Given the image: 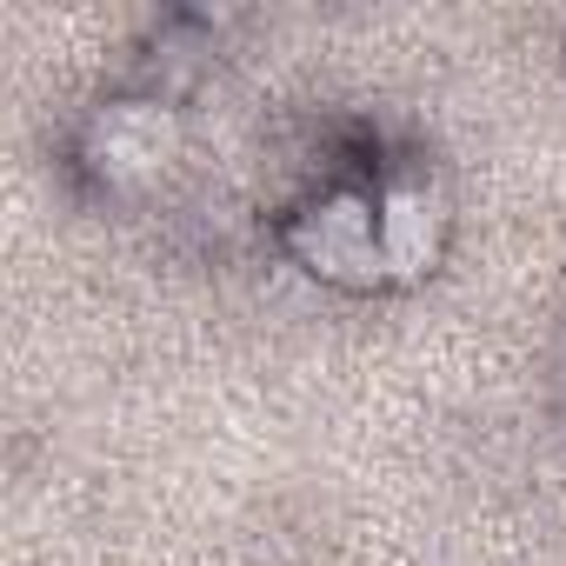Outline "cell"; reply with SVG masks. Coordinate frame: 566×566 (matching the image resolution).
<instances>
[{"label":"cell","instance_id":"3","mask_svg":"<svg viewBox=\"0 0 566 566\" xmlns=\"http://www.w3.org/2000/svg\"><path fill=\"white\" fill-rule=\"evenodd\" d=\"M380 207V253H387V280H420L433 273L440 247H447V193L433 187L427 167H394L374 187Z\"/></svg>","mask_w":566,"mask_h":566},{"label":"cell","instance_id":"2","mask_svg":"<svg viewBox=\"0 0 566 566\" xmlns=\"http://www.w3.org/2000/svg\"><path fill=\"white\" fill-rule=\"evenodd\" d=\"M174 160H180V107L167 94L101 101L81 127V167L107 193H140V187L167 180Z\"/></svg>","mask_w":566,"mask_h":566},{"label":"cell","instance_id":"1","mask_svg":"<svg viewBox=\"0 0 566 566\" xmlns=\"http://www.w3.org/2000/svg\"><path fill=\"white\" fill-rule=\"evenodd\" d=\"M287 253L327 280V287H347V294H367L387 280V253H380V207L367 187H321L307 207L287 213L280 227Z\"/></svg>","mask_w":566,"mask_h":566}]
</instances>
